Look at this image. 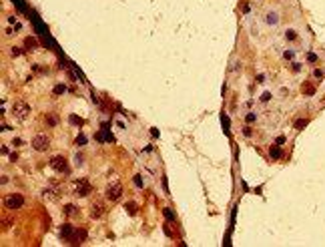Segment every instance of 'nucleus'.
Listing matches in <instances>:
<instances>
[{
	"mask_svg": "<svg viewBox=\"0 0 325 247\" xmlns=\"http://www.w3.org/2000/svg\"><path fill=\"white\" fill-rule=\"evenodd\" d=\"M4 205H6L8 209H20L22 205H24V197H22L20 193L6 195V197H4Z\"/></svg>",
	"mask_w": 325,
	"mask_h": 247,
	"instance_id": "1",
	"label": "nucleus"
},
{
	"mask_svg": "<svg viewBox=\"0 0 325 247\" xmlns=\"http://www.w3.org/2000/svg\"><path fill=\"white\" fill-rule=\"evenodd\" d=\"M48 147H50V139H48L46 135H36L32 139V149L34 151H40V153H42V151H46Z\"/></svg>",
	"mask_w": 325,
	"mask_h": 247,
	"instance_id": "2",
	"label": "nucleus"
},
{
	"mask_svg": "<svg viewBox=\"0 0 325 247\" xmlns=\"http://www.w3.org/2000/svg\"><path fill=\"white\" fill-rule=\"evenodd\" d=\"M50 167H52L54 171H60V173H66V167H68V163H66V159H64L62 155H54L52 159H50Z\"/></svg>",
	"mask_w": 325,
	"mask_h": 247,
	"instance_id": "3",
	"label": "nucleus"
},
{
	"mask_svg": "<svg viewBox=\"0 0 325 247\" xmlns=\"http://www.w3.org/2000/svg\"><path fill=\"white\" fill-rule=\"evenodd\" d=\"M120 195H123V187H120V183H113V185H108V189H106V199L119 201Z\"/></svg>",
	"mask_w": 325,
	"mask_h": 247,
	"instance_id": "4",
	"label": "nucleus"
},
{
	"mask_svg": "<svg viewBox=\"0 0 325 247\" xmlns=\"http://www.w3.org/2000/svg\"><path fill=\"white\" fill-rule=\"evenodd\" d=\"M12 113H14V117H16V119H26L28 113H30V107H28L26 103H16V105H14V109H12Z\"/></svg>",
	"mask_w": 325,
	"mask_h": 247,
	"instance_id": "5",
	"label": "nucleus"
},
{
	"mask_svg": "<svg viewBox=\"0 0 325 247\" xmlns=\"http://www.w3.org/2000/svg\"><path fill=\"white\" fill-rule=\"evenodd\" d=\"M76 229L72 227V225H68V223H64L62 227H60V237H62V241H66V243H70L72 241V235Z\"/></svg>",
	"mask_w": 325,
	"mask_h": 247,
	"instance_id": "6",
	"label": "nucleus"
},
{
	"mask_svg": "<svg viewBox=\"0 0 325 247\" xmlns=\"http://www.w3.org/2000/svg\"><path fill=\"white\" fill-rule=\"evenodd\" d=\"M90 191H93V187H90L88 181H76V195L78 197H86Z\"/></svg>",
	"mask_w": 325,
	"mask_h": 247,
	"instance_id": "7",
	"label": "nucleus"
},
{
	"mask_svg": "<svg viewBox=\"0 0 325 247\" xmlns=\"http://www.w3.org/2000/svg\"><path fill=\"white\" fill-rule=\"evenodd\" d=\"M102 213H105V205H102L100 201H96L93 207H90V217H93V219H100Z\"/></svg>",
	"mask_w": 325,
	"mask_h": 247,
	"instance_id": "8",
	"label": "nucleus"
},
{
	"mask_svg": "<svg viewBox=\"0 0 325 247\" xmlns=\"http://www.w3.org/2000/svg\"><path fill=\"white\" fill-rule=\"evenodd\" d=\"M86 239V229H76L72 235V241L70 243H82V241Z\"/></svg>",
	"mask_w": 325,
	"mask_h": 247,
	"instance_id": "9",
	"label": "nucleus"
},
{
	"mask_svg": "<svg viewBox=\"0 0 325 247\" xmlns=\"http://www.w3.org/2000/svg\"><path fill=\"white\" fill-rule=\"evenodd\" d=\"M269 155H271V159H281V157H283V149H281V145H273V147L269 149Z\"/></svg>",
	"mask_w": 325,
	"mask_h": 247,
	"instance_id": "10",
	"label": "nucleus"
},
{
	"mask_svg": "<svg viewBox=\"0 0 325 247\" xmlns=\"http://www.w3.org/2000/svg\"><path fill=\"white\" fill-rule=\"evenodd\" d=\"M221 123H223V131H225V135H229V117H227V113H221Z\"/></svg>",
	"mask_w": 325,
	"mask_h": 247,
	"instance_id": "11",
	"label": "nucleus"
},
{
	"mask_svg": "<svg viewBox=\"0 0 325 247\" xmlns=\"http://www.w3.org/2000/svg\"><path fill=\"white\" fill-rule=\"evenodd\" d=\"M46 125L48 127H56L58 125V117L56 115H46Z\"/></svg>",
	"mask_w": 325,
	"mask_h": 247,
	"instance_id": "12",
	"label": "nucleus"
},
{
	"mask_svg": "<svg viewBox=\"0 0 325 247\" xmlns=\"http://www.w3.org/2000/svg\"><path fill=\"white\" fill-rule=\"evenodd\" d=\"M68 123H72L76 127H82V125H84V121L80 119V117H76V115H70V117H68Z\"/></svg>",
	"mask_w": 325,
	"mask_h": 247,
	"instance_id": "13",
	"label": "nucleus"
},
{
	"mask_svg": "<svg viewBox=\"0 0 325 247\" xmlns=\"http://www.w3.org/2000/svg\"><path fill=\"white\" fill-rule=\"evenodd\" d=\"M307 123H309V119H297L295 123H293V127L301 131V129H305V127H307Z\"/></svg>",
	"mask_w": 325,
	"mask_h": 247,
	"instance_id": "14",
	"label": "nucleus"
},
{
	"mask_svg": "<svg viewBox=\"0 0 325 247\" xmlns=\"http://www.w3.org/2000/svg\"><path fill=\"white\" fill-rule=\"evenodd\" d=\"M163 215H165V219H167V221H171V223L175 221V213H173L171 209H163Z\"/></svg>",
	"mask_w": 325,
	"mask_h": 247,
	"instance_id": "15",
	"label": "nucleus"
},
{
	"mask_svg": "<svg viewBox=\"0 0 325 247\" xmlns=\"http://www.w3.org/2000/svg\"><path fill=\"white\" fill-rule=\"evenodd\" d=\"M277 20H279V16L275 12H269L267 14V22H269V24H277Z\"/></svg>",
	"mask_w": 325,
	"mask_h": 247,
	"instance_id": "16",
	"label": "nucleus"
},
{
	"mask_svg": "<svg viewBox=\"0 0 325 247\" xmlns=\"http://www.w3.org/2000/svg\"><path fill=\"white\" fill-rule=\"evenodd\" d=\"M125 209H126V213H129V215H134V213H137V205H134V203H126Z\"/></svg>",
	"mask_w": 325,
	"mask_h": 247,
	"instance_id": "17",
	"label": "nucleus"
},
{
	"mask_svg": "<svg viewBox=\"0 0 325 247\" xmlns=\"http://www.w3.org/2000/svg\"><path fill=\"white\" fill-rule=\"evenodd\" d=\"M303 93H305V94H313V93H315V88H313V85L305 82V85H303Z\"/></svg>",
	"mask_w": 325,
	"mask_h": 247,
	"instance_id": "18",
	"label": "nucleus"
},
{
	"mask_svg": "<svg viewBox=\"0 0 325 247\" xmlns=\"http://www.w3.org/2000/svg\"><path fill=\"white\" fill-rule=\"evenodd\" d=\"M74 213H76L74 205H64V215H74Z\"/></svg>",
	"mask_w": 325,
	"mask_h": 247,
	"instance_id": "19",
	"label": "nucleus"
},
{
	"mask_svg": "<svg viewBox=\"0 0 325 247\" xmlns=\"http://www.w3.org/2000/svg\"><path fill=\"white\" fill-rule=\"evenodd\" d=\"M285 38H287V40H295V38H297V32H295V30H291V28H289V30H287V32H285Z\"/></svg>",
	"mask_w": 325,
	"mask_h": 247,
	"instance_id": "20",
	"label": "nucleus"
},
{
	"mask_svg": "<svg viewBox=\"0 0 325 247\" xmlns=\"http://www.w3.org/2000/svg\"><path fill=\"white\" fill-rule=\"evenodd\" d=\"M64 91H66V87H64V85H56V87H54V94H62Z\"/></svg>",
	"mask_w": 325,
	"mask_h": 247,
	"instance_id": "21",
	"label": "nucleus"
},
{
	"mask_svg": "<svg viewBox=\"0 0 325 247\" xmlns=\"http://www.w3.org/2000/svg\"><path fill=\"white\" fill-rule=\"evenodd\" d=\"M307 62H317V54H315V52H307Z\"/></svg>",
	"mask_w": 325,
	"mask_h": 247,
	"instance_id": "22",
	"label": "nucleus"
},
{
	"mask_svg": "<svg viewBox=\"0 0 325 247\" xmlns=\"http://www.w3.org/2000/svg\"><path fill=\"white\" fill-rule=\"evenodd\" d=\"M86 141L88 139H86L84 135H78V137H76V145H86Z\"/></svg>",
	"mask_w": 325,
	"mask_h": 247,
	"instance_id": "23",
	"label": "nucleus"
},
{
	"mask_svg": "<svg viewBox=\"0 0 325 247\" xmlns=\"http://www.w3.org/2000/svg\"><path fill=\"white\" fill-rule=\"evenodd\" d=\"M283 56H285L287 60H293V58H295V50H287V52L283 54Z\"/></svg>",
	"mask_w": 325,
	"mask_h": 247,
	"instance_id": "24",
	"label": "nucleus"
},
{
	"mask_svg": "<svg viewBox=\"0 0 325 247\" xmlns=\"http://www.w3.org/2000/svg\"><path fill=\"white\" fill-rule=\"evenodd\" d=\"M36 46V40L34 38H26V48H34Z\"/></svg>",
	"mask_w": 325,
	"mask_h": 247,
	"instance_id": "25",
	"label": "nucleus"
},
{
	"mask_svg": "<svg viewBox=\"0 0 325 247\" xmlns=\"http://www.w3.org/2000/svg\"><path fill=\"white\" fill-rule=\"evenodd\" d=\"M134 185H137V187H143V179H140V175H134Z\"/></svg>",
	"mask_w": 325,
	"mask_h": 247,
	"instance_id": "26",
	"label": "nucleus"
},
{
	"mask_svg": "<svg viewBox=\"0 0 325 247\" xmlns=\"http://www.w3.org/2000/svg\"><path fill=\"white\" fill-rule=\"evenodd\" d=\"M283 143H285V137H283V135H279L277 139H275V145H283Z\"/></svg>",
	"mask_w": 325,
	"mask_h": 247,
	"instance_id": "27",
	"label": "nucleus"
},
{
	"mask_svg": "<svg viewBox=\"0 0 325 247\" xmlns=\"http://www.w3.org/2000/svg\"><path fill=\"white\" fill-rule=\"evenodd\" d=\"M313 74H315V79H323V74H325V73L321 70V68H317V70H315Z\"/></svg>",
	"mask_w": 325,
	"mask_h": 247,
	"instance_id": "28",
	"label": "nucleus"
},
{
	"mask_svg": "<svg viewBox=\"0 0 325 247\" xmlns=\"http://www.w3.org/2000/svg\"><path fill=\"white\" fill-rule=\"evenodd\" d=\"M255 119H257V117H255V115H253V113H249V115H247V117H245V121H247V123H253V121H255Z\"/></svg>",
	"mask_w": 325,
	"mask_h": 247,
	"instance_id": "29",
	"label": "nucleus"
},
{
	"mask_svg": "<svg viewBox=\"0 0 325 247\" xmlns=\"http://www.w3.org/2000/svg\"><path fill=\"white\" fill-rule=\"evenodd\" d=\"M243 135H245V137H251V135H253L251 129H249V127H243Z\"/></svg>",
	"mask_w": 325,
	"mask_h": 247,
	"instance_id": "30",
	"label": "nucleus"
},
{
	"mask_svg": "<svg viewBox=\"0 0 325 247\" xmlns=\"http://www.w3.org/2000/svg\"><path fill=\"white\" fill-rule=\"evenodd\" d=\"M269 99H271V94H269V93H263V94H261V100H269Z\"/></svg>",
	"mask_w": 325,
	"mask_h": 247,
	"instance_id": "31",
	"label": "nucleus"
},
{
	"mask_svg": "<svg viewBox=\"0 0 325 247\" xmlns=\"http://www.w3.org/2000/svg\"><path fill=\"white\" fill-rule=\"evenodd\" d=\"M165 235H167V237H173V231L167 227V225H165Z\"/></svg>",
	"mask_w": 325,
	"mask_h": 247,
	"instance_id": "32",
	"label": "nucleus"
},
{
	"mask_svg": "<svg viewBox=\"0 0 325 247\" xmlns=\"http://www.w3.org/2000/svg\"><path fill=\"white\" fill-rule=\"evenodd\" d=\"M293 70H295V73H299V70H301V64H299V62H295V64H293Z\"/></svg>",
	"mask_w": 325,
	"mask_h": 247,
	"instance_id": "33",
	"label": "nucleus"
},
{
	"mask_svg": "<svg viewBox=\"0 0 325 247\" xmlns=\"http://www.w3.org/2000/svg\"><path fill=\"white\" fill-rule=\"evenodd\" d=\"M12 143H14V147H20V145H22V139H14Z\"/></svg>",
	"mask_w": 325,
	"mask_h": 247,
	"instance_id": "34",
	"label": "nucleus"
},
{
	"mask_svg": "<svg viewBox=\"0 0 325 247\" xmlns=\"http://www.w3.org/2000/svg\"><path fill=\"white\" fill-rule=\"evenodd\" d=\"M22 52V50H20V48H12V56H18V54Z\"/></svg>",
	"mask_w": 325,
	"mask_h": 247,
	"instance_id": "35",
	"label": "nucleus"
},
{
	"mask_svg": "<svg viewBox=\"0 0 325 247\" xmlns=\"http://www.w3.org/2000/svg\"><path fill=\"white\" fill-rule=\"evenodd\" d=\"M265 80V74H257V82H263Z\"/></svg>",
	"mask_w": 325,
	"mask_h": 247,
	"instance_id": "36",
	"label": "nucleus"
},
{
	"mask_svg": "<svg viewBox=\"0 0 325 247\" xmlns=\"http://www.w3.org/2000/svg\"><path fill=\"white\" fill-rule=\"evenodd\" d=\"M151 135H153L155 139H157V137H159V131H157V129H151Z\"/></svg>",
	"mask_w": 325,
	"mask_h": 247,
	"instance_id": "37",
	"label": "nucleus"
},
{
	"mask_svg": "<svg viewBox=\"0 0 325 247\" xmlns=\"http://www.w3.org/2000/svg\"><path fill=\"white\" fill-rule=\"evenodd\" d=\"M76 165H82V155H76Z\"/></svg>",
	"mask_w": 325,
	"mask_h": 247,
	"instance_id": "38",
	"label": "nucleus"
},
{
	"mask_svg": "<svg viewBox=\"0 0 325 247\" xmlns=\"http://www.w3.org/2000/svg\"><path fill=\"white\" fill-rule=\"evenodd\" d=\"M243 12H245V14L251 12V6H249V4H245V6H243Z\"/></svg>",
	"mask_w": 325,
	"mask_h": 247,
	"instance_id": "39",
	"label": "nucleus"
}]
</instances>
